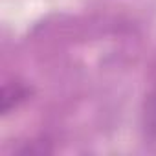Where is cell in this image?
Here are the masks:
<instances>
[{
    "label": "cell",
    "instance_id": "cell-1",
    "mask_svg": "<svg viewBox=\"0 0 156 156\" xmlns=\"http://www.w3.org/2000/svg\"><path fill=\"white\" fill-rule=\"evenodd\" d=\"M31 90L30 87L22 85V83H17V81H11V83H6L2 87V105H0V110L2 114H9L13 108H17L20 103H24L28 98H30Z\"/></svg>",
    "mask_w": 156,
    "mask_h": 156
},
{
    "label": "cell",
    "instance_id": "cell-2",
    "mask_svg": "<svg viewBox=\"0 0 156 156\" xmlns=\"http://www.w3.org/2000/svg\"><path fill=\"white\" fill-rule=\"evenodd\" d=\"M151 116L156 118V90L152 94V99H151Z\"/></svg>",
    "mask_w": 156,
    "mask_h": 156
}]
</instances>
